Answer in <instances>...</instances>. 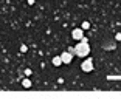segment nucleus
<instances>
[{
	"instance_id": "4",
	"label": "nucleus",
	"mask_w": 121,
	"mask_h": 99,
	"mask_svg": "<svg viewBox=\"0 0 121 99\" xmlns=\"http://www.w3.org/2000/svg\"><path fill=\"white\" fill-rule=\"evenodd\" d=\"M73 56H75V54L71 53V51H68V50L60 54V57H62V62H64V64H70L71 60H73Z\"/></svg>"
},
{
	"instance_id": "8",
	"label": "nucleus",
	"mask_w": 121,
	"mask_h": 99,
	"mask_svg": "<svg viewBox=\"0 0 121 99\" xmlns=\"http://www.w3.org/2000/svg\"><path fill=\"white\" fill-rule=\"evenodd\" d=\"M117 40H121V34H120V33L117 34Z\"/></svg>"
},
{
	"instance_id": "3",
	"label": "nucleus",
	"mask_w": 121,
	"mask_h": 99,
	"mask_svg": "<svg viewBox=\"0 0 121 99\" xmlns=\"http://www.w3.org/2000/svg\"><path fill=\"white\" fill-rule=\"evenodd\" d=\"M71 37L75 40H78V42H81L82 39H84V29L82 28H75L73 31H71Z\"/></svg>"
},
{
	"instance_id": "6",
	"label": "nucleus",
	"mask_w": 121,
	"mask_h": 99,
	"mask_svg": "<svg viewBox=\"0 0 121 99\" xmlns=\"http://www.w3.org/2000/svg\"><path fill=\"white\" fill-rule=\"evenodd\" d=\"M22 85H23L25 88H30V87H31V81H30V79H23V81H22Z\"/></svg>"
},
{
	"instance_id": "5",
	"label": "nucleus",
	"mask_w": 121,
	"mask_h": 99,
	"mask_svg": "<svg viewBox=\"0 0 121 99\" xmlns=\"http://www.w3.org/2000/svg\"><path fill=\"white\" fill-rule=\"evenodd\" d=\"M64 62H62V57L60 56H56V57H53V65L54 67H59V65H62Z\"/></svg>"
},
{
	"instance_id": "2",
	"label": "nucleus",
	"mask_w": 121,
	"mask_h": 99,
	"mask_svg": "<svg viewBox=\"0 0 121 99\" xmlns=\"http://www.w3.org/2000/svg\"><path fill=\"white\" fill-rule=\"evenodd\" d=\"M81 70L86 71V73H90V71H93V60L92 59H86L84 62L81 64Z\"/></svg>"
},
{
	"instance_id": "7",
	"label": "nucleus",
	"mask_w": 121,
	"mask_h": 99,
	"mask_svg": "<svg viewBox=\"0 0 121 99\" xmlns=\"http://www.w3.org/2000/svg\"><path fill=\"white\" fill-rule=\"evenodd\" d=\"M81 28H82V29H89V28H90V23H89V22H82Z\"/></svg>"
},
{
	"instance_id": "1",
	"label": "nucleus",
	"mask_w": 121,
	"mask_h": 99,
	"mask_svg": "<svg viewBox=\"0 0 121 99\" xmlns=\"http://www.w3.org/2000/svg\"><path fill=\"white\" fill-rule=\"evenodd\" d=\"M89 53H90V46H89V43H87V40H81V42L75 46V54L79 56V57L89 56Z\"/></svg>"
}]
</instances>
